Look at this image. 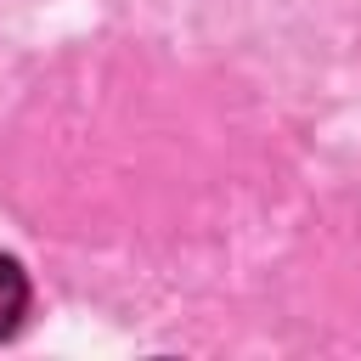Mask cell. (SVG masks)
Wrapping results in <instances>:
<instances>
[{
	"instance_id": "6da1fadb",
	"label": "cell",
	"mask_w": 361,
	"mask_h": 361,
	"mask_svg": "<svg viewBox=\"0 0 361 361\" xmlns=\"http://www.w3.org/2000/svg\"><path fill=\"white\" fill-rule=\"evenodd\" d=\"M23 310H28V276L17 271V259H6V254H0V338H11V333H17Z\"/></svg>"
}]
</instances>
